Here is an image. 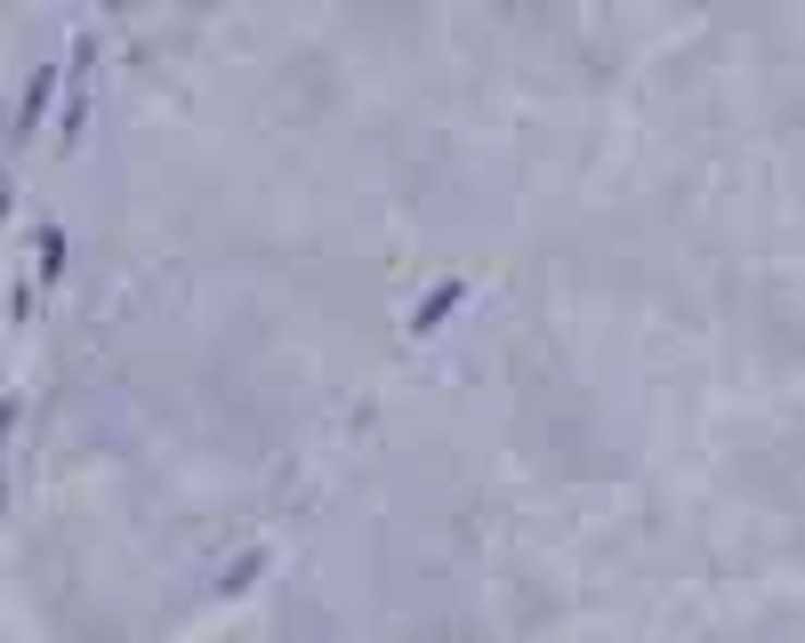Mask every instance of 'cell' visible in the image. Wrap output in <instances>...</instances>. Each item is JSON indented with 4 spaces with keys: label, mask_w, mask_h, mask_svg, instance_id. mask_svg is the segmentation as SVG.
I'll list each match as a JSON object with an SVG mask.
<instances>
[{
    "label": "cell",
    "mask_w": 805,
    "mask_h": 643,
    "mask_svg": "<svg viewBox=\"0 0 805 643\" xmlns=\"http://www.w3.org/2000/svg\"><path fill=\"white\" fill-rule=\"evenodd\" d=\"M460 298H467V282H443V289H427V298L411 306V330H436V322H443V314H451Z\"/></svg>",
    "instance_id": "1"
},
{
    "label": "cell",
    "mask_w": 805,
    "mask_h": 643,
    "mask_svg": "<svg viewBox=\"0 0 805 643\" xmlns=\"http://www.w3.org/2000/svg\"><path fill=\"white\" fill-rule=\"evenodd\" d=\"M49 89H57V65H40V73H33V89H25V113H16V129H25V137L40 129V106H49Z\"/></svg>",
    "instance_id": "2"
},
{
    "label": "cell",
    "mask_w": 805,
    "mask_h": 643,
    "mask_svg": "<svg viewBox=\"0 0 805 643\" xmlns=\"http://www.w3.org/2000/svg\"><path fill=\"white\" fill-rule=\"evenodd\" d=\"M57 265H65V234H57V225H49V234H40V274L57 282Z\"/></svg>",
    "instance_id": "3"
}]
</instances>
